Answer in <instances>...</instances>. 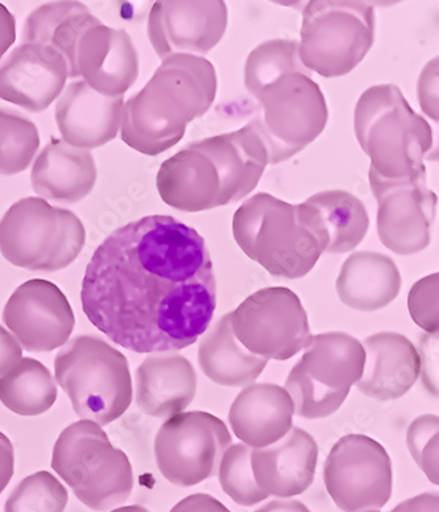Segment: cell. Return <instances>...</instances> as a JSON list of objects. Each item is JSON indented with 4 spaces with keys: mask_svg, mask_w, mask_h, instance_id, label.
I'll return each instance as SVG.
<instances>
[{
    "mask_svg": "<svg viewBox=\"0 0 439 512\" xmlns=\"http://www.w3.org/2000/svg\"><path fill=\"white\" fill-rule=\"evenodd\" d=\"M401 283L399 267L389 256L359 251L343 263L337 279V293L347 307L370 313L395 301Z\"/></svg>",
    "mask_w": 439,
    "mask_h": 512,
    "instance_id": "cell-25",
    "label": "cell"
},
{
    "mask_svg": "<svg viewBox=\"0 0 439 512\" xmlns=\"http://www.w3.org/2000/svg\"><path fill=\"white\" fill-rule=\"evenodd\" d=\"M302 65L325 78L349 74L375 41L376 15L370 3L312 0L301 8Z\"/></svg>",
    "mask_w": 439,
    "mask_h": 512,
    "instance_id": "cell-10",
    "label": "cell"
},
{
    "mask_svg": "<svg viewBox=\"0 0 439 512\" xmlns=\"http://www.w3.org/2000/svg\"><path fill=\"white\" fill-rule=\"evenodd\" d=\"M317 441L302 428L292 427L277 443L252 448L251 468L256 485L268 497L291 499L304 494L316 476Z\"/></svg>",
    "mask_w": 439,
    "mask_h": 512,
    "instance_id": "cell-19",
    "label": "cell"
},
{
    "mask_svg": "<svg viewBox=\"0 0 439 512\" xmlns=\"http://www.w3.org/2000/svg\"><path fill=\"white\" fill-rule=\"evenodd\" d=\"M233 436L219 417L204 411L169 417L157 432L155 458L165 480L181 487L218 476L219 464Z\"/></svg>",
    "mask_w": 439,
    "mask_h": 512,
    "instance_id": "cell-12",
    "label": "cell"
},
{
    "mask_svg": "<svg viewBox=\"0 0 439 512\" xmlns=\"http://www.w3.org/2000/svg\"><path fill=\"white\" fill-rule=\"evenodd\" d=\"M407 447L418 468L434 485L439 483V417L421 415L407 432Z\"/></svg>",
    "mask_w": 439,
    "mask_h": 512,
    "instance_id": "cell-35",
    "label": "cell"
},
{
    "mask_svg": "<svg viewBox=\"0 0 439 512\" xmlns=\"http://www.w3.org/2000/svg\"><path fill=\"white\" fill-rule=\"evenodd\" d=\"M284 388L291 396L294 415L308 420L325 419L334 415L349 396L347 392L331 391L321 386L298 363L292 367Z\"/></svg>",
    "mask_w": 439,
    "mask_h": 512,
    "instance_id": "cell-33",
    "label": "cell"
},
{
    "mask_svg": "<svg viewBox=\"0 0 439 512\" xmlns=\"http://www.w3.org/2000/svg\"><path fill=\"white\" fill-rule=\"evenodd\" d=\"M368 512H380V511H368Z\"/></svg>",
    "mask_w": 439,
    "mask_h": 512,
    "instance_id": "cell-44",
    "label": "cell"
},
{
    "mask_svg": "<svg viewBox=\"0 0 439 512\" xmlns=\"http://www.w3.org/2000/svg\"><path fill=\"white\" fill-rule=\"evenodd\" d=\"M268 151L252 123L238 131L189 143L157 173L161 200L186 213L235 204L255 191Z\"/></svg>",
    "mask_w": 439,
    "mask_h": 512,
    "instance_id": "cell-2",
    "label": "cell"
},
{
    "mask_svg": "<svg viewBox=\"0 0 439 512\" xmlns=\"http://www.w3.org/2000/svg\"><path fill=\"white\" fill-rule=\"evenodd\" d=\"M3 322L27 352L49 353L68 344L76 317L55 283L32 279L12 293Z\"/></svg>",
    "mask_w": 439,
    "mask_h": 512,
    "instance_id": "cell-14",
    "label": "cell"
},
{
    "mask_svg": "<svg viewBox=\"0 0 439 512\" xmlns=\"http://www.w3.org/2000/svg\"><path fill=\"white\" fill-rule=\"evenodd\" d=\"M15 472V450L11 440L0 432V494L8 486Z\"/></svg>",
    "mask_w": 439,
    "mask_h": 512,
    "instance_id": "cell-39",
    "label": "cell"
},
{
    "mask_svg": "<svg viewBox=\"0 0 439 512\" xmlns=\"http://www.w3.org/2000/svg\"><path fill=\"white\" fill-rule=\"evenodd\" d=\"M68 501V490L53 474L37 472L15 487L4 512H64Z\"/></svg>",
    "mask_w": 439,
    "mask_h": 512,
    "instance_id": "cell-34",
    "label": "cell"
},
{
    "mask_svg": "<svg viewBox=\"0 0 439 512\" xmlns=\"http://www.w3.org/2000/svg\"><path fill=\"white\" fill-rule=\"evenodd\" d=\"M438 278V274H433L418 280L408 296L410 316L432 336H436L439 330Z\"/></svg>",
    "mask_w": 439,
    "mask_h": 512,
    "instance_id": "cell-36",
    "label": "cell"
},
{
    "mask_svg": "<svg viewBox=\"0 0 439 512\" xmlns=\"http://www.w3.org/2000/svg\"><path fill=\"white\" fill-rule=\"evenodd\" d=\"M392 512H439L438 493H424L399 503Z\"/></svg>",
    "mask_w": 439,
    "mask_h": 512,
    "instance_id": "cell-40",
    "label": "cell"
},
{
    "mask_svg": "<svg viewBox=\"0 0 439 512\" xmlns=\"http://www.w3.org/2000/svg\"><path fill=\"white\" fill-rule=\"evenodd\" d=\"M354 130L371 159V188L426 179L425 160H432L433 130L410 107L399 86L367 89L356 103Z\"/></svg>",
    "mask_w": 439,
    "mask_h": 512,
    "instance_id": "cell-4",
    "label": "cell"
},
{
    "mask_svg": "<svg viewBox=\"0 0 439 512\" xmlns=\"http://www.w3.org/2000/svg\"><path fill=\"white\" fill-rule=\"evenodd\" d=\"M226 3L175 2L153 4L148 19V37L157 56H205L221 41L227 28Z\"/></svg>",
    "mask_w": 439,
    "mask_h": 512,
    "instance_id": "cell-15",
    "label": "cell"
},
{
    "mask_svg": "<svg viewBox=\"0 0 439 512\" xmlns=\"http://www.w3.org/2000/svg\"><path fill=\"white\" fill-rule=\"evenodd\" d=\"M52 469L94 511L122 505L134 490V470L127 454L115 448L93 421H77L61 432L53 448Z\"/></svg>",
    "mask_w": 439,
    "mask_h": 512,
    "instance_id": "cell-8",
    "label": "cell"
},
{
    "mask_svg": "<svg viewBox=\"0 0 439 512\" xmlns=\"http://www.w3.org/2000/svg\"><path fill=\"white\" fill-rule=\"evenodd\" d=\"M217 88V72L204 57H168L123 106V142L143 155L163 154L184 138L189 123L210 110Z\"/></svg>",
    "mask_w": 439,
    "mask_h": 512,
    "instance_id": "cell-3",
    "label": "cell"
},
{
    "mask_svg": "<svg viewBox=\"0 0 439 512\" xmlns=\"http://www.w3.org/2000/svg\"><path fill=\"white\" fill-rule=\"evenodd\" d=\"M236 340L265 359L287 361L308 346L309 317L300 297L287 287H267L248 296L230 313Z\"/></svg>",
    "mask_w": 439,
    "mask_h": 512,
    "instance_id": "cell-11",
    "label": "cell"
},
{
    "mask_svg": "<svg viewBox=\"0 0 439 512\" xmlns=\"http://www.w3.org/2000/svg\"><path fill=\"white\" fill-rule=\"evenodd\" d=\"M77 70L102 96H124L139 77L138 52L126 31L102 23L86 31L78 43Z\"/></svg>",
    "mask_w": 439,
    "mask_h": 512,
    "instance_id": "cell-18",
    "label": "cell"
},
{
    "mask_svg": "<svg viewBox=\"0 0 439 512\" xmlns=\"http://www.w3.org/2000/svg\"><path fill=\"white\" fill-rule=\"evenodd\" d=\"M57 383L47 366L35 358H22L0 377V402L20 416H39L57 400Z\"/></svg>",
    "mask_w": 439,
    "mask_h": 512,
    "instance_id": "cell-30",
    "label": "cell"
},
{
    "mask_svg": "<svg viewBox=\"0 0 439 512\" xmlns=\"http://www.w3.org/2000/svg\"><path fill=\"white\" fill-rule=\"evenodd\" d=\"M23 358V348L14 334L0 325V377L8 373Z\"/></svg>",
    "mask_w": 439,
    "mask_h": 512,
    "instance_id": "cell-37",
    "label": "cell"
},
{
    "mask_svg": "<svg viewBox=\"0 0 439 512\" xmlns=\"http://www.w3.org/2000/svg\"><path fill=\"white\" fill-rule=\"evenodd\" d=\"M39 147L35 123L18 111L0 107V176L26 171Z\"/></svg>",
    "mask_w": 439,
    "mask_h": 512,
    "instance_id": "cell-31",
    "label": "cell"
},
{
    "mask_svg": "<svg viewBox=\"0 0 439 512\" xmlns=\"http://www.w3.org/2000/svg\"><path fill=\"white\" fill-rule=\"evenodd\" d=\"M124 98L106 97L76 81L62 92L56 106V122L64 142L93 150L117 138Z\"/></svg>",
    "mask_w": 439,
    "mask_h": 512,
    "instance_id": "cell-20",
    "label": "cell"
},
{
    "mask_svg": "<svg viewBox=\"0 0 439 512\" xmlns=\"http://www.w3.org/2000/svg\"><path fill=\"white\" fill-rule=\"evenodd\" d=\"M255 512H312L297 499H276Z\"/></svg>",
    "mask_w": 439,
    "mask_h": 512,
    "instance_id": "cell-42",
    "label": "cell"
},
{
    "mask_svg": "<svg viewBox=\"0 0 439 512\" xmlns=\"http://www.w3.org/2000/svg\"><path fill=\"white\" fill-rule=\"evenodd\" d=\"M305 204L316 212L318 224L327 235L325 253H349L366 238L370 217L364 202L354 194L338 189L323 191Z\"/></svg>",
    "mask_w": 439,
    "mask_h": 512,
    "instance_id": "cell-29",
    "label": "cell"
},
{
    "mask_svg": "<svg viewBox=\"0 0 439 512\" xmlns=\"http://www.w3.org/2000/svg\"><path fill=\"white\" fill-rule=\"evenodd\" d=\"M233 234L248 258L288 280L308 275L327 247V235L309 205L288 204L268 193L255 194L236 210Z\"/></svg>",
    "mask_w": 439,
    "mask_h": 512,
    "instance_id": "cell-5",
    "label": "cell"
},
{
    "mask_svg": "<svg viewBox=\"0 0 439 512\" xmlns=\"http://www.w3.org/2000/svg\"><path fill=\"white\" fill-rule=\"evenodd\" d=\"M169 512H231L221 501L209 494H192L182 499Z\"/></svg>",
    "mask_w": 439,
    "mask_h": 512,
    "instance_id": "cell-38",
    "label": "cell"
},
{
    "mask_svg": "<svg viewBox=\"0 0 439 512\" xmlns=\"http://www.w3.org/2000/svg\"><path fill=\"white\" fill-rule=\"evenodd\" d=\"M252 448L243 443L231 444L223 453L218 468L222 490L243 507L259 505L268 495L256 485L251 468Z\"/></svg>",
    "mask_w": 439,
    "mask_h": 512,
    "instance_id": "cell-32",
    "label": "cell"
},
{
    "mask_svg": "<svg viewBox=\"0 0 439 512\" xmlns=\"http://www.w3.org/2000/svg\"><path fill=\"white\" fill-rule=\"evenodd\" d=\"M82 308L115 344L139 354L178 352L209 330L217 279L205 238L171 216L120 227L86 268Z\"/></svg>",
    "mask_w": 439,
    "mask_h": 512,
    "instance_id": "cell-1",
    "label": "cell"
},
{
    "mask_svg": "<svg viewBox=\"0 0 439 512\" xmlns=\"http://www.w3.org/2000/svg\"><path fill=\"white\" fill-rule=\"evenodd\" d=\"M97 177V165L89 150L52 139L33 164L31 183L43 200L76 204L93 191Z\"/></svg>",
    "mask_w": 439,
    "mask_h": 512,
    "instance_id": "cell-24",
    "label": "cell"
},
{
    "mask_svg": "<svg viewBox=\"0 0 439 512\" xmlns=\"http://www.w3.org/2000/svg\"><path fill=\"white\" fill-rule=\"evenodd\" d=\"M85 241V227L76 214L40 197L15 202L0 221V254L30 271L64 270L81 254Z\"/></svg>",
    "mask_w": 439,
    "mask_h": 512,
    "instance_id": "cell-9",
    "label": "cell"
},
{
    "mask_svg": "<svg viewBox=\"0 0 439 512\" xmlns=\"http://www.w3.org/2000/svg\"><path fill=\"white\" fill-rule=\"evenodd\" d=\"M198 365L210 381L225 387H247L258 381L268 359L248 352L234 336L230 313L204 334Z\"/></svg>",
    "mask_w": 439,
    "mask_h": 512,
    "instance_id": "cell-27",
    "label": "cell"
},
{
    "mask_svg": "<svg viewBox=\"0 0 439 512\" xmlns=\"http://www.w3.org/2000/svg\"><path fill=\"white\" fill-rule=\"evenodd\" d=\"M102 24L81 2H51L28 15L24 44H39L59 53L68 65L69 78H80L77 70L78 43L90 28Z\"/></svg>",
    "mask_w": 439,
    "mask_h": 512,
    "instance_id": "cell-26",
    "label": "cell"
},
{
    "mask_svg": "<svg viewBox=\"0 0 439 512\" xmlns=\"http://www.w3.org/2000/svg\"><path fill=\"white\" fill-rule=\"evenodd\" d=\"M56 381L82 420L113 423L132 403V378L126 355L101 337L78 336L55 359Z\"/></svg>",
    "mask_w": 439,
    "mask_h": 512,
    "instance_id": "cell-7",
    "label": "cell"
},
{
    "mask_svg": "<svg viewBox=\"0 0 439 512\" xmlns=\"http://www.w3.org/2000/svg\"><path fill=\"white\" fill-rule=\"evenodd\" d=\"M366 362L362 378L356 388L368 398L397 400L420 378V353L413 342L403 334L381 332L364 340Z\"/></svg>",
    "mask_w": 439,
    "mask_h": 512,
    "instance_id": "cell-21",
    "label": "cell"
},
{
    "mask_svg": "<svg viewBox=\"0 0 439 512\" xmlns=\"http://www.w3.org/2000/svg\"><path fill=\"white\" fill-rule=\"evenodd\" d=\"M323 480L339 510L379 511L392 497V460L370 436H343L326 458Z\"/></svg>",
    "mask_w": 439,
    "mask_h": 512,
    "instance_id": "cell-13",
    "label": "cell"
},
{
    "mask_svg": "<svg viewBox=\"0 0 439 512\" xmlns=\"http://www.w3.org/2000/svg\"><path fill=\"white\" fill-rule=\"evenodd\" d=\"M111 512H149L147 509H144L142 506L132 505L126 507H120V509L113 510Z\"/></svg>",
    "mask_w": 439,
    "mask_h": 512,
    "instance_id": "cell-43",
    "label": "cell"
},
{
    "mask_svg": "<svg viewBox=\"0 0 439 512\" xmlns=\"http://www.w3.org/2000/svg\"><path fill=\"white\" fill-rule=\"evenodd\" d=\"M16 40V20L10 10L0 3V60Z\"/></svg>",
    "mask_w": 439,
    "mask_h": 512,
    "instance_id": "cell-41",
    "label": "cell"
},
{
    "mask_svg": "<svg viewBox=\"0 0 439 512\" xmlns=\"http://www.w3.org/2000/svg\"><path fill=\"white\" fill-rule=\"evenodd\" d=\"M197 383L196 370L184 355L151 354L136 370V403L148 416L169 419L192 404Z\"/></svg>",
    "mask_w": 439,
    "mask_h": 512,
    "instance_id": "cell-22",
    "label": "cell"
},
{
    "mask_svg": "<svg viewBox=\"0 0 439 512\" xmlns=\"http://www.w3.org/2000/svg\"><path fill=\"white\" fill-rule=\"evenodd\" d=\"M68 78V65L59 53L22 43L0 65V99L41 113L60 96Z\"/></svg>",
    "mask_w": 439,
    "mask_h": 512,
    "instance_id": "cell-17",
    "label": "cell"
},
{
    "mask_svg": "<svg viewBox=\"0 0 439 512\" xmlns=\"http://www.w3.org/2000/svg\"><path fill=\"white\" fill-rule=\"evenodd\" d=\"M294 408L284 387L252 383L231 404L229 423L234 435L248 447H269L293 427Z\"/></svg>",
    "mask_w": 439,
    "mask_h": 512,
    "instance_id": "cell-23",
    "label": "cell"
},
{
    "mask_svg": "<svg viewBox=\"0 0 439 512\" xmlns=\"http://www.w3.org/2000/svg\"><path fill=\"white\" fill-rule=\"evenodd\" d=\"M366 353L359 340L343 332L317 334L310 338L298 365L321 386L347 392L362 378Z\"/></svg>",
    "mask_w": 439,
    "mask_h": 512,
    "instance_id": "cell-28",
    "label": "cell"
},
{
    "mask_svg": "<svg viewBox=\"0 0 439 512\" xmlns=\"http://www.w3.org/2000/svg\"><path fill=\"white\" fill-rule=\"evenodd\" d=\"M247 92L258 102L251 123L264 140L271 165L293 158L325 130L329 119L325 96L301 61Z\"/></svg>",
    "mask_w": 439,
    "mask_h": 512,
    "instance_id": "cell-6",
    "label": "cell"
},
{
    "mask_svg": "<svg viewBox=\"0 0 439 512\" xmlns=\"http://www.w3.org/2000/svg\"><path fill=\"white\" fill-rule=\"evenodd\" d=\"M378 201L380 242L397 255L421 253L429 246L437 216V194L426 179L371 188Z\"/></svg>",
    "mask_w": 439,
    "mask_h": 512,
    "instance_id": "cell-16",
    "label": "cell"
}]
</instances>
